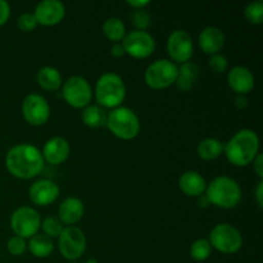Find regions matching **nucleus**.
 <instances>
[{
  "label": "nucleus",
  "mask_w": 263,
  "mask_h": 263,
  "mask_svg": "<svg viewBox=\"0 0 263 263\" xmlns=\"http://www.w3.org/2000/svg\"><path fill=\"white\" fill-rule=\"evenodd\" d=\"M85 263H99V262H98L97 258H89Z\"/></svg>",
  "instance_id": "nucleus-41"
},
{
  "label": "nucleus",
  "mask_w": 263,
  "mask_h": 263,
  "mask_svg": "<svg viewBox=\"0 0 263 263\" xmlns=\"http://www.w3.org/2000/svg\"><path fill=\"white\" fill-rule=\"evenodd\" d=\"M27 248L30 249L32 256L37 257V258H46L53 253L54 243L49 236L44 235V234H36L32 238H30Z\"/></svg>",
  "instance_id": "nucleus-23"
},
{
  "label": "nucleus",
  "mask_w": 263,
  "mask_h": 263,
  "mask_svg": "<svg viewBox=\"0 0 263 263\" xmlns=\"http://www.w3.org/2000/svg\"><path fill=\"white\" fill-rule=\"evenodd\" d=\"M59 252L68 261H76L86 249V236L76 226H66L59 235Z\"/></svg>",
  "instance_id": "nucleus-10"
},
{
  "label": "nucleus",
  "mask_w": 263,
  "mask_h": 263,
  "mask_svg": "<svg viewBox=\"0 0 263 263\" xmlns=\"http://www.w3.org/2000/svg\"><path fill=\"white\" fill-rule=\"evenodd\" d=\"M198 204H199L200 208H207V207H210L211 203H210V200H208L207 195L202 194V195H200V197H198Z\"/></svg>",
  "instance_id": "nucleus-40"
},
{
  "label": "nucleus",
  "mask_w": 263,
  "mask_h": 263,
  "mask_svg": "<svg viewBox=\"0 0 263 263\" xmlns=\"http://www.w3.org/2000/svg\"><path fill=\"white\" fill-rule=\"evenodd\" d=\"M225 33L216 26H208L199 33L198 43L200 49L208 55L217 54L225 45Z\"/></svg>",
  "instance_id": "nucleus-18"
},
{
  "label": "nucleus",
  "mask_w": 263,
  "mask_h": 263,
  "mask_svg": "<svg viewBox=\"0 0 263 263\" xmlns=\"http://www.w3.org/2000/svg\"><path fill=\"white\" fill-rule=\"evenodd\" d=\"M69 153H71L69 143L61 136L49 139L44 145L43 152H41L44 162H48L49 164L63 163L69 157Z\"/></svg>",
  "instance_id": "nucleus-17"
},
{
  "label": "nucleus",
  "mask_w": 263,
  "mask_h": 263,
  "mask_svg": "<svg viewBox=\"0 0 263 263\" xmlns=\"http://www.w3.org/2000/svg\"><path fill=\"white\" fill-rule=\"evenodd\" d=\"M247 21L252 25H262L263 23V3L261 0L249 3L244 10Z\"/></svg>",
  "instance_id": "nucleus-28"
},
{
  "label": "nucleus",
  "mask_w": 263,
  "mask_h": 263,
  "mask_svg": "<svg viewBox=\"0 0 263 263\" xmlns=\"http://www.w3.org/2000/svg\"><path fill=\"white\" fill-rule=\"evenodd\" d=\"M41 152L32 144H18L10 148L5 156V167L12 176L30 180L37 176L44 168Z\"/></svg>",
  "instance_id": "nucleus-1"
},
{
  "label": "nucleus",
  "mask_w": 263,
  "mask_h": 263,
  "mask_svg": "<svg viewBox=\"0 0 263 263\" xmlns=\"http://www.w3.org/2000/svg\"><path fill=\"white\" fill-rule=\"evenodd\" d=\"M253 167H254V172H256L257 176L259 177V180L263 179V156L262 153L257 154L256 158L253 159Z\"/></svg>",
  "instance_id": "nucleus-35"
},
{
  "label": "nucleus",
  "mask_w": 263,
  "mask_h": 263,
  "mask_svg": "<svg viewBox=\"0 0 263 263\" xmlns=\"http://www.w3.org/2000/svg\"><path fill=\"white\" fill-rule=\"evenodd\" d=\"M110 55L113 58H122L125 55V49H123L122 43H115L112 46H110V50H109Z\"/></svg>",
  "instance_id": "nucleus-36"
},
{
  "label": "nucleus",
  "mask_w": 263,
  "mask_h": 263,
  "mask_svg": "<svg viewBox=\"0 0 263 263\" xmlns=\"http://www.w3.org/2000/svg\"><path fill=\"white\" fill-rule=\"evenodd\" d=\"M208 66H210V68L212 69V72H215V73H217V74H221V73H223V72L228 71L229 62H228V59H226L225 55L217 53V54H213V55L210 57Z\"/></svg>",
  "instance_id": "nucleus-32"
},
{
  "label": "nucleus",
  "mask_w": 263,
  "mask_h": 263,
  "mask_svg": "<svg viewBox=\"0 0 263 263\" xmlns=\"http://www.w3.org/2000/svg\"><path fill=\"white\" fill-rule=\"evenodd\" d=\"M125 54L136 59H145L156 50V40L146 31H131L121 41Z\"/></svg>",
  "instance_id": "nucleus-11"
},
{
  "label": "nucleus",
  "mask_w": 263,
  "mask_h": 263,
  "mask_svg": "<svg viewBox=\"0 0 263 263\" xmlns=\"http://www.w3.org/2000/svg\"><path fill=\"white\" fill-rule=\"evenodd\" d=\"M85 213L84 203L79 198L69 197L59 204L58 218L63 225L72 226L79 222Z\"/></svg>",
  "instance_id": "nucleus-19"
},
{
  "label": "nucleus",
  "mask_w": 263,
  "mask_h": 263,
  "mask_svg": "<svg viewBox=\"0 0 263 263\" xmlns=\"http://www.w3.org/2000/svg\"><path fill=\"white\" fill-rule=\"evenodd\" d=\"M179 187L187 197L198 198L204 194L207 182L204 177L197 171H186L180 176Z\"/></svg>",
  "instance_id": "nucleus-20"
},
{
  "label": "nucleus",
  "mask_w": 263,
  "mask_h": 263,
  "mask_svg": "<svg viewBox=\"0 0 263 263\" xmlns=\"http://www.w3.org/2000/svg\"><path fill=\"white\" fill-rule=\"evenodd\" d=\"M103 33L113 44L121 43L126 36V26L120 18L110 17L103 23Z\"/></svg>",
  "instance_id": "nucleus-26"
},
{
  "label": "nucleus",
  "mask_w": 263,
  "mask_h": 263,
  "mask_svg": "<svg viewBox=\"0 0 263 263\" xmlns=\"http://www.w3.org/2000/svg\"><path fill=\"white\" fill-rule=\"evenodd\" d=\"M199 66L194 62H185L180 64L179 71H177V79L175 85L177 89L182 92H187L195 86L199 77Z\"/></svg>",
  "instance_id": "nucleus-21"
},
{
  "label": "nucleus",
  "mask_w": 263,
  "mask_h": 263,
  "mask_svg": "<svg viewBox=\"0 0 263 263\" xmlns=\"http://www.w3.org/2000/svg\"><path fill=\"white\" fill-rule=\"evenodd\" d=\"M234 104L238 109H246L247 105H248V98H247V95H236Z\"/></svg>",
  "instance_id": "nucleus-39"
},
{
  "label": "nucleus",
  "mask_w": 263,
  "mask_h": 263,
  "mask_svg": "<svg viewBox=\"0 0 263 263\" xmlns=\"http://www.w3.org/2000/svg\"><path fill=\"white\" fill-rule=\"evenodd\" d=\"M212 254V247L208 239H198L190 247V256L194 261H207Z\"/></svg>",
  "instance_id": "nucleus-27"
},
{
  "label": "nucleus",
  "mask_w": 263,
  "mask_h": 263,
  "mask_svg": "<svg viewBox=\"0 0 263 263\" xmlns=\"http://www.w3.org/2000/svg\"><path fill=\"white\" fill-rule=\"evenodd\" d=\"M7 249L8 252H9V254H12V256H22L26 252V249H27L26 239L20 238V236L15 235L12 236V238H9V240L7 241Z\"/></svg>",
  "instance_id": "nucleus-31"
},
{
  "label": "nucleus",
  "mask_w": 263,
  "mask_h": 263,
  "mask_svg": "<svg viewBox=\"0 0 263 263\" xmlns=\"http://www.w3.org/2000/svg\"><path fill=\"white\" fill-rule=\"evenodd\" d=\"M37 84L46 91H57L62 86V76L59 71L54 67H43L36 74Z\"/></svg>",
  "instance_id": "nucleus-22"
},
{
  "label": "nucleus",
  "mask_w": 263,
  "mask_h": 263,
  "mask_svg": "<svg viewBox=\"0 0 263 263\" xmlns=\"http://www.w3.org/2000/svg\"><path fill=\"white\" fill-rule=\"evenodd\" d=\"M17 26L21 31L23 32H31L36 28L37 26V21H36L33 13H23L20 15V18L17 20Z\"/></svg>",
  "instance_id": "nucleus-33"
},
{
  "label": "nucleus",
  "mask_w": 263,
  "mask_h": 263,
  "mask_svg": "<svg viewBox=\"0 0 263 263\" xmlns=\"http://www.w3.org/2000/svg\"><path fill=\"white\" fill-rule=\"evenodd\" d=\"M28 194L33 204L45 207L55 202L59 195V186L53 180L41 179L31 185Z\"/></svg>",
  "instance_id": "nucleus-15"
},
{
  "label": "nucleus",
  "mask_w": 263,
  "mask_h": 263,
  "mask_svg": "<svg viewBox=\"0 0 263 263\" xmlns=\"http://www.w3.org/2000/svg\"><path fill=\"white\" fill-rule=\"evenodd\" d=\"M211 247L223 254H234L243 247V236L235 226L230 223H218L211 230Z\"/></svg>",
  "instance_id": "nucleus-7"
},
{
  "label": "nucleus",
  "mask_w": 263,
  "mask_h": 263,
  "mask_svg": "<svg viewBox=\"0 0 263 263\" xmlns=\"http://www.w3.org/2000/svg\"><path fill=\"white\" fill-rule=\"evenodd\" d=\"M105 126L118 139L133 140L140 133V120L133 109L118 107L107 116Z\"/></svg>",
  "instance_id": "nucleus-5"
},
{
  "label": "nucleus",
  "mask_w": 263,
  "mask_h": 263,
  "mask_svg": "<svg viewBox=\"0 0 263 263\" xmlns=\"http://www.w3.org/2000/svg\"><path fill=\"white\" fill-rule=\"evenodd\" d=\"M204 193L211 204L223 210L235 208L243 197L240 185L229 176H217L213 179L207 185Z\"/></svg>",
  "instance_id": "nucleus-3"
},
{
  "label": "nucleus",
  "mask_w": 263,
  "mask_h": 263,
  "mask_svg": "<svg viewBox=\"0 0 263 263\" xmlns=\"http://www.w3.org/2000/svg\"><path fill=\"white\" fill-rule=\"evenodd\" d=\"M94 92L100 107L116 109L126 98L125 82L117 73L107 72L98 79Z\"/></svg>",
  "instance_id": "nucleus-4"
},
{
  "label": "nucleus",
  "mask_w": 263,
  "mask_h": 263,
  "mask_svg": "<svg viewBox=\"0 0 263 263\" xmlns=\"http://www.w3.org/2000/svg\"><path fill=\"white\" fill-rule=\"evenodd\" d=\"M179 66L170 59H158L148 66L144 73L146 86L153 90H163L176 82Z\"/></svg>",
  "instance_id": "nucleus-6"
},
{
  "label": "nucleus",
  "mask_w": 263,
  "mask_h": 263,
  "mask_svg": "<svg viewBox=\"0 0 263 263\" xmlns=\"http://www.w3.org/2000/svg\"><path fill=\"white\" fill-rule=\"evenodd\" d=\"M62 97L76 109H84L92 99V90L86 79L81 76H72L67 80L62 87Z\"/></svg>",
  "instance_id": "nucleus-8"
},
{
  "label": "nucleus",
  "mask_w": 263,
  "mask_h": 263,
  "mask_svg": "<svg viewBox=\"0 0 263 263\" xmlns=\"http://www.w3.org/2000/svg\"><path fill=\"white\" fill-rule=\"evenodd\" d=\"M127 5H130L133 9H145V7H148L151 4L149 0H127Z\"/></svg>",
  "instance_id": "nucleus-37"
},
{
  "label": "nucleus",
  "mask_w": 263,
  "mask_h": 263,
  "mask_svg": "<svg viewBox=\"0 0 263 263\" xmlns=\"http://www.w3.org/2000/svg\"><path fill=\"white\" fill-rule=\"evenodd\" d=\"M223 152V144L218 139L208 138L200 141L197 146V153L203 161H213Z\"/></svg>",
  "instance_id": "nucleus-25"
},
{
  "label": "nucleus",
  "mask_w": 263,
  "mask_h": 263,
  "mask_svg": "<svg viewBox=\"0 0 263 263\" xmlns=\"http://www.w3.org/2000/svg\"><path fill=\"white\" fill-rule=\"evenodd\" d=\"M107 113H105L104 108L100 105H87L86 108L82 109L81 120L85 126L91 128H99L105 126L107 123Z\"/></svg>",
  "instance_id": "nucleus-24"
},
{
  "label": "nucleus",
  "mask_w": 263,
  "mask_h": 263,
  "mask_svg": "<svg viewBox=\"0 0 263 263\" xmlns=\"http://www.w3.org/2000/svg\"><path fill=\"white\" fill-rule=\"evenodd\" d=\"M37 25L55 26L63 21L66 15V7L59 0H43L39 3L33 12Z\"/></svg>",
  "instance_id": "nucleus-14"
},
{
  "label": "nucleus",
  "mask_w": 263,
  "mask_h": 263,
  "mask_svg": "<svg viewBox=\"0 0 263 263\" xmlns=\"http://www.w3.org/2000/svg\"><path fill=\"white\" fill-rule=\"evenodd\" d=\"M22 116L27 123L32 126H43L50 117V107L44 97L30 94L23 99Z\"/></svg>",
  "instance_id": "nucleus-13"
},
{
  "label": "nucleus",
  "mask_w": 263,
  "mask_h": 263,
  "mask_svg": "<svg viewBox=\"0 0 263 263\" xmlns=\"http://www.w3.org/2000/svg\"><path fill=\"white\" fill-rule=\"evenodd\" d=\"M10 17V5L5 0H0V27L7 23Z\"/></svg>",
  "instance_id": "nucleus-34"
},
{
  "label": "nucleus",
  "mask_w": 263,
  "mask_h": 263,
  "mask_svg": "<svg viewBox=\"0 0 263 263\" xmlns=\"http://www.w3.org/2000/svg\"><path fill=\"white\" fill-rule=\"evenodd\" d=\"M41 229L44 231V235L49 236V238H59V235L63 231L64 226L63 223L59 221V218L49 216L45 220L41 222Z\"/></svg>",
  "instance_id": "nucleus-29"
},
{
  "label": "nucleus",
  "mask_w": 263,
  "mask_h": 263,
  "mask_svg": "<svg viewBox=\"0 0 263 263\" xmlns=\"http://www.w3.org/2000/svg\"><path fill=\"white\" fill-rule=\"evenodd\" d=\"M167 53L170 61L174 63H185L192 59L194 53L193 39L185 30H175L170 33L167 39Z\"/></svg>",
  "instance_id": "nucleus-12"
},
{
  "label": "nucleus",
  "mask_w": 263,
  "mask_h": 263,
  "mask_svg": "<svg viewBox=\"0 0 263 263\" xmlns=\"http://www.w3.org/2000/svg\"><path fill=\"white\" fill-rule=\"evenodd\" d=\"M256 202H257V205L262 210L263 207V181L262 180H259L256 187Z\"/></svg>",
  "instance_id": "nucleus-38"
},
{
  "label": "nucleus",
  "mask_w": 263,
  "mask_h": 263,
  "mask_svg": "<svg viewBox=\"0 0 263 263\" xmlns=\"http://www.w3.org/2000/svg\"><path fill=\"white\" fill-rule=\"evenodd\" d=\"M223 152L228 161L234 166H249L259 153L258 135L253 130L243 128L223 144Z\"/></svg>",
  "instance_id": "nucleus-2"
},
{
  "label": "nucleus",
  "mask_w": 263,
  "mask_h": 263,
  "mask_svg": "<svg viewBox=\"0 0 263 263\" xmlns=\"http://www.w3.org/2000/svg\"><path fill=\"white\" fill-rule=\"evenodd\" d=\"M229 87L238 95H247L254 89L256 79L249 68L244 66H236L229 71Z\"/></svg>",
  "instance_id": "nucleus-16"
},
{
  "label": "nucleus",
  "mask_w": 263,
  "mask_h": 263,
  "mask_svg": "<svg viewBox=\"0 0 263 263\" xmlns=\"http://www.w3.org/2000/svg\"><path fill=\"white\" fill-rule=\"evenodd\" d=\"M10 228L15 236L23 239L32 238L41 228L40 215L37 211L27 205L17 208L10 217Z\"/></svg>",
  "instance_id": "nucleus-9"
},
{
  "label": "nucleus",
  "mask_w": 263,
  "mask_h": 263,
  "mask_svg": "<svg viewBox=\"0 0 263 263\" xmlns=\"http://www.w3.org/2000/svg\"><path fill=\"white\" fill-rule=\"evenodd\" d=\"M131 22L136 31H146L151 26V14L145 9H134Z\"/></svg>",
  "instance_id": "nucleus-30"
}]
</instances>
